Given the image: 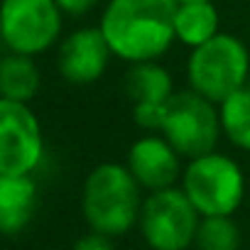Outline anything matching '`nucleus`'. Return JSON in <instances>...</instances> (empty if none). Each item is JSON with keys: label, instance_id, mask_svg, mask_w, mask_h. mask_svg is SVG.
<instances>
[{"label": "nucleus", "instance_id": "1", "mask_svg": "<svg viewBox=\"0 0 250 250\" xmlns=\"http://www.w3.org/2000/svg\"><path fill=\"white\" fill-rule=\"evenodd\" d=\"M177 0H108L98 30L113 57L140 64L157 62L174 44Z\"/></svg>", "mask_w": 250, "mask_h": 250}, {"label": "nucleus", "instance_id": "2", "mask_svg": "<svg viewBox=\"0 0 250 250\" xmlns=\"http://www.w3.org/2000/svg\"><path fill=\"white\" fill-rule=\"evenodd\" d=\"M130 169L118 162H103L83 182L81 208L91 230L120 238L140 218L143 196Z\"/></svg>", "mask_w": 250, "mask_h": 250}, {"label": "nucleus", "instance_id": "3", "mask_svg": "<svg viewBox=\"0 0 250 250\" xmlns=\"http://www.w3.org/2000/svg\"><path fill=\"white\" fill-rule=\"evenodd\" d=\"M248 76L250 52L235 35L226 32H218L206 44L191 49L187 62V79L191 91L216 105L248 86Z\"/></svg>", "mask_w": 250, "mask_h": 250}, {"label": "nucleus", "instance_id": "4", "mask_svg": "<svg viewBox=\"0 0 250 250\" xmlns=\"http://www.w3.org/2000/svg\"><path fill=\"white\" fill-rule=\"evenodd\" d=\"M182 191L201 218L233 216L245 196V174L233 157L208 152L189 160L182 172Z\"/></svg>", "mask_w": 250, "mask_h": 250}, {"label": "nucleus", "instance_id": "5", "mask_svg": "<svg viewBox=\"0 0 250 250\" xmlns=\"http://www.w3.org/2000/svg\"><path fill=\"white\" fill-rule=\"evenodd\" d=\"M160 135L187 160L216 152L221 138L218 105L196 91H174L167 101Z\"/></svg>", "mask_w": 250, "mask_h": 250}, {"label": "nucleus", "instance_id": "6", "mask_svg": "<svg viewBox=\"0 0 250 250\" xmlns=\"http://www.w3.org/2000/svg\"><path fill=\"white\" fill-rule=\"evenodd\" d=\"M201 216L182 187L150 191L140 208V233L152 250H189L196 240Z\"/></svg>", "mask_w": 250, "mask_h": 250}, {"label": "nucleus", "instance_id": "7", "mask_svg": "<svg viewBox=\"0 0 250 250\" xmlns=\"http://www.w3.org/2000/svg\"><path fill=\"white\" fill-rule=\"evenodd\" d=\"M62 18L57 0H3L0 35L10 52L35 57L59 40Z\"/></svg>", "mask_w": 250, "mask_h": 250}, {"label": "nucleus", "instance_id": "8", "mask_svg": "<svg viewBox=\"0 0 250 250\" xmlns=\"http://www.w3.org/2000/svg\"><path fill=\"white\" fill-rule=\"evenodd\" d=\"M42 157V125L30 103L0 98V174L30 177Z\"/></svg>", "mask_w": 250, "mask_h": 250}, {"label": "nucleus", "instance_id": "9", "mask_svg": "<svg viewBox=\"0 0 250 250\" xmlns=\"http://www.w3.org/2000/svg\"><path fill=\"white\" fill-rule=\"evenodd\" d=\"M125 167L130 169L140 189L147 191H162L177 187L182 179V155L162 138V135H143L138 138L130 150Z\"/></svg>", "mask_w": 250, "mask_h": 250}, {"label": "nucleus", "instance_id": "10", "mask_svg": "<svg viewBox=\"0 0 250 250\" xmlns=\"http://www.w3.org/2000/svg\"><path fill=\"white\" fill-rule=\"evenodd\" d=\"M110 57L113 52L103 32L98 27H81L59 44L57 66H59V74L69 83L86 86V83L98 81L105 74Z\"/></svg>", "mask_w": 250, "mask_h": 250}, {"label": "nucleus", "instance_id": "11", "mask_svg": "<svg viewBox=\"0 0 250 250\" xmlns=\"http://www.w3.org/2000/svg\"><path fill=\"white\" fill-rule=\"evenodd\" d=\"M37 211V184L32 177L0 174V235H18Z\"/></svg>", "mask_w": 250, "mask_h": 250}, {"label": "nucleus", "instance_id": "12", "mask_svg": "<svg viewBox=\"0 0 250 250\" xmlns=\"http://www.w3.org/2000/svg\"><path fill=\"white\" fill-rule=\"evenodd\" d=\"M125 93L133 105H165L174 96V83L160 62H140L125 74Z\"/></svg>", "mask_w": 250, "mask_h": 250}, {"label": "nucleus", "instance_id": "13", "mask_svg": "<svg viewBox=\"0 0 250 250\" xmlns=\"http://www.w3.org/2000/svg\"><path fill=\"white\" fill-rule=\"evenodd\" d=\"M218 10L213 0H204V3H177V15H174V37L196 49L213 40L218 35Z\"/></svg>", "mask_w": 250, "mask_h": 250}, {"label": "nucleus", "instance_id": "14", "mask_svg": "<svg viewBox=\"0 0 250 250\" xmlns=\"http://www.w3.org/2000/svg\"><path fill=\"white\" fill-rule=\"evenodd\" d=\"M40 91V69L32 57L5 54L0 59V98L30 103Z\"/></svg>", "mask_w": 250, "mask_h": 250}, {"label": "nucleus", "instance_id": "15", "mask_svg": "<svg viewBox=\"0 0 250 250\" xmlns=\"http://www.w3.org/2000/svg\"><path fill=\"white\" fill-rule=\"evenodd\" d=\"M221 133L240 150H250V83L218 103Z\"/></svg>", "mask_w": 250, "mask_h": 250}, {"label": "nucleus", "instance_id": "16", "mask_svg": "<svg viewBox=\"0 0 250 250\" xmlns=\"http://www.w3.org/2000/svg\"><path fill=\"white\" fill-rule=\"evenodd\" d=\"M196 250H240V228L233 216H206L199 223Z\"/></svg>", "mask_w": 250, "mask_h": 250}, {"label": "nucleus", "instance_id": "17", "mask_svg": "<svg viewBox=\"0 0 250 250\" xmlns=\"http://www.w3.org/2000/svg\"><path fill=\"white\" fill-rule=\"evenodd\" d=\"M71 250H115V245H113V238H110V235L88 230L86 235H81V238L71 245Z\"/></svg>", "mask_w": 250, "mask_h": 250}, {"label": "nucleus", "instance_id": "18", "mask_svg": "<svg viewBox=\"0 0 250 250\" xmlns=\"http://www.w3.org/2000/svg\"><path fill=\"white\" fill-rule=\"evenodd\" d=\"M101 0H57V5L64 15H71V18H83L86 13H91Z\"/></svg>", "mask_w": 250, "mask_h": 250}, {"label": "nucleus", "instance_id": "19", "mask_svg": "<svg viewBox=\"0 0 250 250\" xmlns=\"http://www.w3.org/2000/svg\"><path fill=\"white\" fill-rule=\"evenodd\" d=\"M177 3H204V0H177Z\"/></svg>", "mask_w": 250, "mask_h": 250}, {"label": "nucleus", "instance_id": "20", "mask_svg": "<svg viewBox=\"0 0 250 250\" xmlns=\"http://www.w3.org/2000/svg\"><path fill=\"white\" fill-rule=\"evenodd\" d=\"M0 42H3V35H0Z\"/></svg>", "mask_w": 250, "mask_h": 250}]
</instances>
